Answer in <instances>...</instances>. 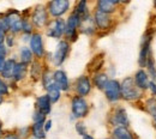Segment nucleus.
<instances>
[{
    "label": "nucleus",
    "instance_id": "nucleus-1",
    "mask_svg": "<svg viewBox=\"0 0 156 139\" xmlns=\"http://www.w3.org/2000/svg\"><path fill=\"white\" fill-rule=\"evenodd\" d=\"M121 86V97L126 101H135L140 97V90L137 88L132 77H126L120 84Z\"/></svg>",
    "mask_w": 156,
    "mask_h": 139
},
{
    "label": "nucleus",
    "instance_id": "nucleus-2",
    "mask_svg": "<svg viewBox=\"0 0 156 139\" xmlns=\"http://www.w3.org/2000/svg\"><path fill=\"white\" fill-rule=\"evenodd\" d=\"M153 40V36L150 33H145L143 35V39L140 42V52H139V59H138V64L140 67H145L148 59L150 57V43Z\"/></svg>",
    "mask_w": 156,
    "mask_h": 139
},
{
    "label": "nucleus",
    "instance_id": "nucleus-3",
    "mask_svg": "<svg viewBox=\"0 0 156 139\" xmlns=\"http://www.w3.org/2000/svg\"><path fill=\"white\" fill-rule=\"evenodd\" d=\"M80 26V17L77 13H72L66 22V29H65V36L71 41L77 39V29Z\"/></svg>",
    "mask_w": 156,
    "mask_h": 139
},
{
    "label": "nucleus",
    "instance_id": "nucleus-4",
    "mask_svg": "<svg viewBox=\"0 0 156 139\" xmlns=\"http://www.w3.org/2000/svg\"><path fill=\"white\" fill-rule=\"evenodd\" d=\"M106 97L111 102H117L121 99V86L120 83L115 79H109L105 88Z\"/></svg>",
    "mask_w": 156,
    "mask_h": 139
},
{
    "label": "nucleus",
    "instance_id": "nucleus-5",
    "mask_svg": "<svg viewBox=\"0 0 156 139\" xmlns=\"http://www.w3.org/2000/svg\"><path fill=\"white\" fill-rule=\"evenodd\" d=\"M71 108H72V114L76 118H84L89 112L87 101L84 99V97H80V96H76L72 99Z\"/></svg>",
    "mask_w": 156,
    "mask_h": 139
},
{
    "label": "nucleus",
    "instance_id": "nucleus-6",
    "mask_svg": "<svg viewBox=\"0 0 156 139\" xmlns=\"http://www.w3.org/2000/svg\"><path fill=\"white\" fill-rule=\"evenodd\" d=\"M70 52V44L67 41H60L57 46L55 53L53 55V62L55 66H61L62 62L66 60Z\"/></svg>",
    "mask_w": 156,
    "mask_h": 139
},
{
    "label": "nucleus",
    "instance_id": "nucleus-7",
    "mask_svg": "<svg viewBox=\"0 0 156 139\" xmlns=\"http://www.w3.org/2000/svg\"><path fill=\"white\" fill-rule=\"evenodd\" d=\"M69 7H70V2L67 0H54L48 4V11L53 17L62 16L69 10Z\"/></svg>",
    "mask_w": 156,
    "mask_h": 139
},
{
    "label": "nucleus",
    "instance_id": "nucleus-8",
    "mask_svg": "<svg viewBox=\"0 0 156 139\" xmlns=\"http://www.w3.org/2000/svg\"><path fill=\"white\" fill-rule=\"evenodd\" d=\"M65 29H66L65 20L59 18L49 23V26L47 29V35L54 39H60L65 34Z\"/></svg>",
    "mask_w": 156,
    "mask_h": 139
},
{
    "label": "nucleus",
    "instance_id": "nucleus-9",
    "mask_svg": "<svg viewBox=\"0 0 156 139\" xmlns=\"http://www.w3.org/2000/svg\"><path fill=\"white\" fill-rule=\"evenodd\" d=\"M7 22H9V28L12 33H20L22 31V25H23V19L20 17V12L16 11V10H12L10 11L7 15Z\"/></svg>",
    "mask_w": 156,
    "mask_h": 139
},
{
    "label": "nucleus",
    "instance_id": "nucleus-10",
    "mask_svg": "<svg viewBox=\"0 0 156 139\" xmlns=\"http://www.w3.org/2000/svg\"><path fill=\"white\" fill-rule=\"evenodd\" d=\"M30 50L39 58L43 55V53H44L43 41H42V36L40 34H34L30 37Z\"/></svg>",
    "mask_w": 156,
    "mask_h": 139
},
{
    "label": "nucleus",
    "instance_id": "nucleus-11",
    "mask_svg": "<svg viewBox=\"0 0 156 139\" xmlns=\"http://www.w3.org/2000/svg\"><path fill=\"white\" fill-rule=\"evenodd\" d=\"M53 80H54V84L58 86V89L60 91H66L69 90L70 88V84H69V78L66 76V73L61 70H58L53 73Z\"/></svg>",
    "mask_w": 156,
    "mask_h": 139
},
{
    "label": "nucleus",
    "instance_id": "nucleus-12",
    "mask_svg": "<svg viewBox=\"0 0 156 139\" xmlns=\"http://www.w3.org/2000/svg\"><path fill=\"white\" fill-rule=\"evenodd\" d=\"M47 19H48V16H47V11L43 6H37L33 13V23L39 26V28H42L47 24Z\"/></svg>",
    "mask_w": 156,
    "mask_h": 139
},
{
    "label": "nucleus",
    "instance_id": "nucleus-13",
    "mask_svg": "<svg viewBox=\"0 0 156 139\" xmlns=\"http://www.w3.org/2000/svg\"><path fill=\"white\" fill-rule=\"evenodd\" d=\"M76 90H77V94L80 97L87 96L91 90V84H90L89 78L85 76L79 77L76 82Z\"/></svg>",
    "mask_w": 156,
    "mask_h": 139
},
{
    "label": "nucleus",
    "instance_id": "nucleus-14",
    "mask_svg": "<svg viewBox=\"0 0 156 139\" xmlns=\"http://www.w3.org/2000/svg\"><path fill=\"white\" fill-rule=\"evenodd\" d=\"M113 123L117 126V127H127L130 121L127 118V114H126V110L124 108H118L115 109L114 114H113Z\"/></svg>",
    "mask_w": 156,
    "mask_h": 139
},
{
    "label": "nucleus",
    "instance_id": "nucleus-15",
    "mask_svg": "<svg viewBox=\"0 0 156 139\" xmlns=\"http://www.w3.org/2000/svg\"><path fill=\"white\" fill-rule=\"evenodd\" d=\"M133 80H135V84H136L137 88L139 90H145V89L149 88V83H150L149 82V76H148V73L143 68H140L139 71H137Z\"/></svg>",
    "mask_w": 156,
    "mask_h": 139
},
{
    "label": "nucleus",
    "instance_id": "nucleus-16",
    "mask_svg": "<svg viewBox=\"0 0 156 139\" xmlns=\"http://www.w3.org/2000/svg\"><path fill=\"white\" fill-rule=\"evenodd\" d=\"M95 24L98 25V28L101 29V30L108 29L109 25H111V17H109V15L96 11L95 12Z\"/></svg>",
    "mask_w": 156,
    "mask_h": 139
},
{
    "label": "nucleus",
    "instance_id": "nucleus-17",
    "mask_svg": "<svg viewBox=\"0 0 156 139\" xmlns=\"http://www.w3.org/2000/svg\"><path fill=\"white\" fill-rule=\"evenodd\" d=\"M36 106H37V110L41 112L42 114L47 115L51 113V106H52V102L49 97L47 95H43V96H40L37 101H36Z\"/></svg>",
    "mask_w": 156,
    "mask_h": 139
},
{
    "label": "nucleus",
    "instance_id": "nucleus-18",
    "mask_svg": "<svg viewBox=\"0 0 156 139\" xmlns=\"http://www.w3.org/2000/svg\"><path fill=\"white\" fill-rule=\"evenodd\" d=\"M119 4V1H112V0H100L98 2V11L103 13H112L115 10V5Z\"/></svg>",
    "mask_w": 156,
    "mask_h": 139
},
{
    "label": "nucleus",
    "instance_id": "nucleus-19",
    "mask_svg": "<svg viewBox=\"0 0 156 139\" xmlns=\"http://www.w3.org/2000/svg\"><path fill=\"white\" fill-rule=\"evenodd\" d=\"M15 68H16V61L12 59L6 60L4 68L1 71V75L4 78H13V73H15Z\"/></svg>",
    "mask_w": 156,
    "mask_h": 139
},
{
    "label": "nucleus",
    "instance_id": "nucleus-20",
    "mask_svg": "<svg viewBox=\"0 0 156 139\" xmlns=\"http://www.w3.org/2000/svg\"><path fill=\"white\" fill-rule=\"evenodd\" d=\"M27 65L25 64H16V68H15V73H13V79L16 82H20V80H23L25 77H27Z\"/></svg>",
    "mask_w": 156,
    "mask_h": 139
},
{
    "label": "nucleus",
    "instance_id": "nucleus-21",
    "mask_svg": "<svg viewBox=\"0 0 156 139\" xmlns=\"http://www.w3.org/2000/svg\"><path fill=\"white\" fill-rule=\"evenodd\" d=\"M46 90H47V96L49 97L52 103L58 102L59 99H60V90H59L58 86H57L54 83L51 84L48 88H46Z\"/></svg>",
    "mask_w": 156,
    "mask_h": 139
},
{
    "label": "nucleus",
    "instance_id": "nucleus-22",
    "mask_svg": "<svg viewBox=\"0 0 156 139\" xmlns=\"http://www.w3.org/2000/svg\"><path fill=\"white\" fill-rule=\"evenodd\" d=\"M113 138L114 139H133L132 134L126 127H115L113 131Z\"/></svg>",
    "mask_w": 156,
    "mask_h": 139
},
{
    "label": "nucleus",
    "instance_id": "nucleus-23",
    "mask_svg": "<svg viewBox=\"0 0 156 139\" xmlns=\"http://www.w3.org/2000/svg\"><path fill=\"white\" fill-rule=\"evenodd\" d=\"M31 132L34 138L43 139L46 138V131H44V126L43 123H34L31 127Z\"/></svg>",
    "mask_w": 156,
    "mask_h": 139
},
{
    "label": "nucleus",
    "instance_id": "nucleus-24",
    "mask_svg": "<svg viewBox=\"0 0 156 139\" xmlns=\"http://www.w3.org/2000/svg\"><path fill=\"white\" fill-rule=\"evenodd\" d=\"M108 80L109 79H108L107 75H105V73H100V75H96V76H95V78H94V84L98 86V89H100V90H105V88H106Z\"/></svg>",
    "mask_w": 156,
    "mask_h": 139
},
{
    "label": "nucleus",
    "instance_id": "nucleus-25",
    "mask_svg": "<svg viewBox=\"0 0 156 139\" xmlns=\"http://www.w3.org/2000/svg\"><path fill=\"white\" fill-rule=\"evenodd\" d=\"M31 60H33V52L29 49V48H22L20 49V61H22V64H29V62H31Z\"/></svg>",
    "mask_w": 156,
    "mask_h": 139
},
{
    "label": "nucleus",
    "instance_id": "nucleus-26",
    "mask_svg": "<svg viewBox=\"0 0 156 139\" xmlns=\"http://www.w3.org/2000/svg\"><path fill=\"white\" fill-rule=\"evenodd\" d=\"M75 13H77L80 18L89 16V13H88V7H87V2H85V1H79V2H78Z\"/></svg>",
    "mask_w": 156,
    "mask_h": 139
},
{
    "label": "nucleus",
    "instance_id": "nucleus-27",
    "mask_svg": "<svg viewBox=\"0 0 156 139\" xmlns=\"http://www.w3.org/2000/svg\"><path fill=\"white\" fill-rule=\"evenodd\" d=\"M145 106H147V109H148L149 114H150V115L154 118V120L156 121V99L155 97L149 99L147 101Z\"/></svg>",
    "mask_w": 156,
    "mask_h": 139
},
{
    "label": "nucleus",
    "instance_id": "nucleus-28",
    "mask_svg": "<svg viewBox=\"0 0 156 139\" xmlns=\"http://www.w3.org/2000/svg\"><path fill=\"white\" fill-rule=\"evenodd\" d=\"M147 66H148V71H149V76L151 77L153 82L156 79V67H155V61L153 59V57L150 55L148 62H147Z\"/></svg>",
    "mask_w": 156,
    "mask_h": 139
},
{
    "label": "nucleus",
    "instance_id": "nucleus-29",
    "mask_svg": "<svg viewBox=\"0 0 156 139\" xmlns=\"http://www.w3.org/2000/svg\"><path fill=\"white\" fill-rule=\"evenodd\" d=\"M0 30L4 31V33H6L7 30H10L7 17H6V15H4V13H0Z\"/></svg>",
    "mask_w": 156,
    "mask_h": 139
},
{
    "label": "nucleus",
    "instance_id": "nucleus-30",
    "mask_svg": "<svg viewBox=\"0 0 156 139\" xmlns=\"http://www.w3.org/2000/svg\"><path fill=\"white\" fill-rule=\"evenodd\" d=\"M33 120H34V123H44L46 115L42 114L41 112H39V110L36 109L35 113H34V115H33Z\"/></svg>",
    "mask_w": 156,
    "mask_h": 139
},
{
    "label": "nucleus",
    "instance_id": "nucleus-31",
    "mask_svg": "<svg viewBox=\"0 0 156 139\" xmlns=\"http://www.w3.org/2000/svg\"><path fill=\"white\" fill-rule=\"evenodd\" d=\"M76 131H77L82 137H83L84 134H87V128H85V126H84L83 122H78L77 125H76Z\"/></svg>",
    "mask_w": 156,
    "mask_h": 139
},
{
    "label": "nucleus",
    "instance_id": "nucleus-32",
    "mask_svg": "<svg viewBox=\"0 0 156 139\" xmlns=\"http://www.w3.org/2000/svg\"><path fill=\"white\" fill-rule=\"evenodd\" d=\"M31 29H33V25L28 22V20H23V25H22V30L27 34H30L31 33Z\"/></svg>",
    "mask_w": 156,
    "mask_h": 139
},
{
    "label": "nucleus",
    "instance_id": "nucleus-33",
    "mask_svg": "<svg viewBox=\"0 0 156 139\" xmlns=\"http://www.w3.org/2000/svg\"><path fill=\"white\" fill-rule=\"evenodd\" d=\"M9 92V88H7V84L4 82L2 79H0V95H7Z\"/></svg>",
    "mask_w": 156,
    "mask_h": 139
},
{
    "label": "nucleus",
    "instance_id": "nucleus-34",
    "mask_svg": "<svg viewBox=\"0 0 156 139\" xmlns=\"http://www.w3.org/2000/svg\"><path fill=\"white\" fill-rule=\"evenodd\" d=\"M149 89H150V91H151V94L154 95V96H156V83L155 82H150L149 83Z\"/></svg>",
    "mask_w": 156,
    "mask_h": 139
},
{
    "label": "nucleus",
    "instance_id": "nucleus-35",
    "mask_svg": "<svg viewBox=\"0 0 156 139\" xmlns=\"http://www.w3.org/2000/svg\"><path fill=\"white\" fill-rule=\"evenodd\" d=\"M6 54H7V49H6L2 44H0V57H1V58H5Z\"/></svg>",
    "mask_w": 156,
    "mask_h": 139
},
{
    "label": "nucleus",
    "instance_id": "nucleus-36",
    "mask_svg": "<svg viewBox=\"0 0 156 139\" xmlns=\"http://www.w3.org/2000/svg\"><path fill=\"white\" fill-rule=\"evenodd\" d=\"M5 41H6V43H7V46H9V47H12V46H13V43H15V41L12 40V37H11V36H7V37L5 39Z\"/></svg>",
    "mask_w": 156,
    "mask_h": 139
},
{
    "label": "nucleus",
    "instance_id": "nucleus-37",
    "mask_svg": "<svg viewBox=\"0 0 156 139\" xmlns=\"http://www.w3.org/2000/svg\"><path fill=\"white\" fill-rule=\"evenodd\" d=\"M43 126H44V131H46V132H48V131L51 130V127H52V121H51V120H48Z\"/></svg>",
    "mask_w": 156,
    "mask_h": 139
},
{
    "label": "nucleus",
    "instance_id": "nucleus-38",
    "mask_svg": "<svg viewBox=\"0 0 156 139\" xmlns=\"http://www.w3.org/2000/svg\"><path fill=\"white\" fill-rule=\"evenodd\" d=\"M5 39H6V36H5V33L0 30V44H2V42L5 41Z\"/></svg>",
    "mask_w": 156,
    "mask_h": 139
},
{
    "label": "nucleus",
    "instance_id": "nucleus-39",
    "mask_svg": "<svg viewBox=\"0 0 156 139\" xmlns=\"http://www.w3.org/2000/svg\"><path fill=\"white\" fill-rule=\"evenodd\" d=\"M4 65H5V60H4V58H1V57H0V72L2 71Z\"/></svg>",
    "mask_w": 156,
    "mask_h": 139
},
{
    "label": "nucleus",
    "instance_id": "nucleus-40",
    "mask_svg": "<svg viewBox=\"0 0 156 139\" xmlns=\"http://www.w3.org/2000/svg\"><path fill=\"white\" fill-rule=\"evenodd\" d=\"M83 139H94V137H91L90 134H88V133H87V134H84V136H83Z\"/></svg>",
    "mask_w": 156,
    "mask_h": 139
},
{
    "label": "nucleus",
    "instance_id": "nucleus-41",
    "mask_svg": "<svg viewBox=\"0 0 156 139\" xmlns=\"http://www.w3.org/2000/svg\"><path fill=\"white\" fill-rule=\"evenodd\" d=\"M2 136H4V132H2V125H1V122H0V138H2Z\"/></svg>",
    "mask_w": 156,
    "mask_h": 139
},
{
    "label": "nucleus",
    "instance_id": "nucleus-42",
    "mask_svg": "<svg viewBox=\"0 0 156 139\" xmlns=\"http://www.w3.org/2000/svg\"><path fill=\"white\" fill-rule=\"evenodd\" d=\"M2 101H4V99H2V96H1V95H0V104H1V103H2Z\"/></svg>",
    "mask_w": 156,
    "mask_h": 139
},
{
    "label": "nucleus",
    "instance_id": "nucleus-43",
    "mask_svg": "<svg viewBox=\"0 0 156 139\" xmlns=\"http://www.w3.org/2000/svg\"><path fill=\"white\" fill-rule=\"evenodd\" d=\"M155 127H156V121H155Z\"/></svg>",
    "mask_w": 156,
    "mask_h": 139
},
{
    "label": "nucleus",
    "instance_id": "nucleus-44",
    "mask_svg": "<svg viewBox=\"0 0 156 139\" xmlns=\"http://www.w3.org/2000/svg\"><path fill=\"white\" fill-rule=\"evenodd\" d=\"M31 139H37V138H31Z\"/></svg>",
    "mask_w": 156,
    "mask_h": 139
},
{
    "label": "nucleus",
    "instance_id": "nucleus-45",
    "mask_svg": "<svg viewBox=\"0 0 156 139\" xmlns=\"http://www.w3.org/2000/svg\"><path fill=\"white\" fill-rule=\"evenodd\" d=\"M155 6H156V1H155Z\"/></svg>",
    "mask_w": 156,
    "mask_h": 139
},
{
    "label": "nucleus",
    "instance_id": "nucleus-46",
    "mask_svg": "<svg viewBox=\"0 0 156 139\" xmlns=\"http://www.w3.org/2000/svg\"><path fill=\"white\" fill-rule=\"evenodd\" d=\"M5 139H7V138H5Z\"/></svg>",
    "mask_w": 156,
    "mask_h": 139
}]
</instances>
